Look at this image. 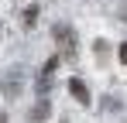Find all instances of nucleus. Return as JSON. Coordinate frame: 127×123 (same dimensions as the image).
<instances>
[{"instance_id": "f257e3e1", "label": "nucleus", "mask_w": 127, "mask_h": 123, "mask_svg": "<svg viewBox=\"0 0 127 123\" xmlns=\"http://www.w3.org/2000/svg\"><path fill=\"white\" fill-rule=\"evenodd\" d=\"M52 38H55V44H59V51H62L65 62L79 58V38H76V27L72 24H55L52 27Z\"/></svg>"}, {"instance_id": "f03ea898", "label": "nucleus", "mask_w": 127, "mask_h": 123, "mask_svg": "<svg viewBox=\"0 0 127 123\" xmlns=\"http://www.w3.org/2000/svg\"><path fill=\"white\" fill-rule=\"evenodd\" d=\"M69 92H72V99H79L83 106H89V99H93V96H89V89H86V82H83V79H69Z\"/></svg>"}, {"instance_id": "7ed1b4c3", "label": "nucleus", "mask_w": 127, "mask_h": 123, "mask_svg": "<svg viewBox=\"0 0 127 123\" xmlns=\"http://www.w3.org/2000/svg\"><path fill=\"white\" fill-rule=\"evenodd\" d=\"M21 68H14V72H10V75H7V82H3V96H7V99H14V96H17V92H21Z\"/></svg>"}, {"instance_id": "20e7f679", "label": "nucleus", "mask_w": 127, "mask_h": 123, "mask_svg": "<svg viewBox=\"0 0 127 123\" xmlns=\"http://www.w3.org/2000/svg\"><path fill=\"white\" fill-rule=\"evenodd\" d=\"M48 116H52V102L48 99H41L34 109H31V123H41V120H48Z\"/></svg>"}, {"instance_id": "39448f33", "label": "nucleus", "mask_w": 127, "mask_h": 123, "mask_svg": "<svg viewBox=\"0 0 127 123\" xmlns=\"http://www.w3.org/2000/svg\"><path fill=\"white\" fill-rule=\"evenodd\" d=\"M55 68H59V55H52V58L45 62V68H41V79H52V75H55Z\"/></svg>"}, {"instance_id": "423d86ee", "label": "nucleus", "mask_w": 127, "mask_h": 123, "mask_svg": "<svg viewBox=\"0 0 127 123\" xmlns=\"http://www.w3.org/2000/svg\"><path fill=\"white\" fill-rule=\"evenodd\" d=\"M34 17H38V7H28V10H24V24L31 27V24H34Z\"/></svg>"}, {"instance_id": "0eeeda50", "label": "nucleus", "mask_w": 127, "mask_h": 123, "mask_svg": "<svg viewBox=\"0 0 127 123\" xmlns=\"http://www.w3.org/2000/svg\"><path fill=\"white\" fill-rule=\"evenodd\" d=\"M117 14H120V20H127V3H120V7H117Z\"/></svg>"}, {"instance_id": "6e6552de", "label": "nucleus", "mask_w": 127, "mask_h": 123, "mask_svg": "<svg viewBox=\"0 0 127 123\" xmlns=\"http://www.w3.org/2000/svg\"><path fill=\"white\" fill-rule=\"evenodd\" d=\"M120 62H124V65H127V41H124V44H120Z\"/></svg>"}, {"instance_id": "1a4fd4ad", "label": "nucleus", "mask_w": 127, "mask_h": 123, "mask_svg": "<svg viewBox=\"0 0 127 123\" xmlns=\"http://www.w3.org/2000/svg\"><path fill=\"white\" fill-rule=\"evenodd\" d=\"M0 123H7V113H0Z\"/></svg>"}, {"instance_id": "9d476101", "label": "nucleus", "mask_w": 127, "mask_h": 123, "mask_svg": "<svg viewBox=\"0 0 127 123\" xmlns=\"http://www.w3.org/2000/svg\"><path fill=\"white\" fill-rule=\"evenodd\" d=\"M62 123H65V120H62Z\"/></svg>"}]
</instances>
